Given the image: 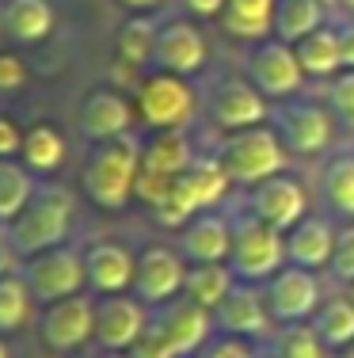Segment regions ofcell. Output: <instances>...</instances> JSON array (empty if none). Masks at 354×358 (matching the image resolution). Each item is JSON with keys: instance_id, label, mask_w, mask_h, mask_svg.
Wrapping results in <instances>:
<instances>
[{"instance_id": "36", "label": "cell", "mask_w": 354, "mask_h": 358, "mask_svg": "<svg viewBox=\"0 0 354 358\" xmlns=\"http://www.w3.org/2000/svg\"><path fill=\"white\" fill-rule=\"evenodd\" d=\"M327 107L339 118V126L354 130V69H343L339 76H332V84H327Z\"/></svg>"}, {"instance_id": "42", "label": "cell", "mask_w": 354, "mask_h": 358, "mask_svg": "<svg viewBox=\"0 0 354 358\" xmlns=\"http://www.w3.org/2000/svg\"><path fill=\"white\" fill-rule=\"evenodd\" d=\"M339 54H343V69H354V20L339 23Z\"/></svg>"}, {"instance_id": "4", "label": "cell", "mask_w": 354, "mask_h": 358, "mask_svg": "<svg viewBox=\"0 0 354 358\" xmlns=\"http://www.w3.org/2000/svg\"><path fill=\"white\" fill-rule=\"evenodd\" d=\"M229 187H233V179L225 172L221 160L217 157H195V164L172 183L168 199L153 210V217L168 229H183L195 214L214 210L217 202L229 194Z\"/></svg>"}, {"instance_id": "1", "label": "cell", "mask_w": 354, "mask_h": 358, "mask_svg": "<svg viewBox=\"0 0 354 358\" xmlns=\"http://www.w3.org/2000/svg\"><path fill=\"white\" fill-rule=\"evenodd\" d=\"M138 176H141V141H133L126 134L118 141L91 145L80 168V187L91 206L118 214L138 199Z\"/></svg>"}, {"instance_id": "33", "label": "cell", "mask_w": 354, "mask_h": 358, "mask_svg": "<svg viewBox=\"0 0 354 358\" xmlns=\"http://www.w3.org/2000/svg\"><path fill=\"white\" fill-rule=\"evenodd\" d=\"M320 191L339 217H354V152H339L327 160L324 176H320Z\"/></svg>"}, {"instance_id": "15", "label": "cell", "mask_w": 354, "mask_h": 358, "mask_svg": "<svg viewBox=\"0 0 354 358\" xmlns=\"http://www.w3.org/2000/svg\"><path fill=\"white\" fill-rule=\"evenodd\" d=\"M149 317H153V309L133 294L99 297L96 301V343H99V351L130 355V347L145 336Z\"/></svg>"}, {"instance_id": "31", "label": "cell", "mask_w": 354, "mask_h": 358, "mask_svg": "<svg viewBox=\"0 0 354 358\" xmlns=\"http://www.w3.org/2000/svg\"><path fill=\"white\" fill-rule=\"evenodd\" d=\"M20 160L31 168V172H38V176L57 172V168H61V160H65V138L50 122H35L27 134H23Z\"/></svg>"}, {"instance_id": "20", "label": "cell", "mask_w": 354, "mask_h": 358, "mask_svg": "<svg viewBox=\"0 0 354 358\" xmlns=\"http://www.w3.org/2000/svg\"><path fill=\"white\" fill-rule=\"evenodd\" d=\"M209 62V46L206 35L195 27L191 20H168L160 27L156 38V54H153V69L160 73H175V76H198Z\"/></svg>"}, {"instance_id": "38", "label": "cell", "mask_w": 354, "mask_h": 358, "mask_svg": "<svg viewBox=\"0 0 354 358\" xmlns=\"http://www.w3.org/2000/svg\"><path fill=\"white\" fill-rule=\"evenodd\" d=\"M198 358H259V351H256V343H248V339L221 336V331H217V336L198 351Z\"/></svg>"}, {"instance_id": "24", "label": "cell", "mask_w": 354, "mask_h": 358, "mask_svg": "<svg viewBox=\"0 0 354 358\" xmlns=\"http://www.w3.org/2000/svg\"><path fill=\"white\" fill-rule=\"evenodd\" d=\"M274 12H278V0H225L221 31L240 42L274 38Z\"/></svg>"}, {"instance_id": "12", "label": "cell", "mask_w": 354, "mask_h": 358, "mask_svg": "<svg viewBox=\"0 0 354 358\" xmlns=\"http://www.w3.org/2000/svg\"><path fill=\"white\" fill-rule=\"evenodd\" d=\"M263 297H267V309H271L278 328H286V324H309L313 313L324 305L316 271L293 267V263H286L274 278H267Z\"/></svg>"}, {"instance_id": "35", "label": "cell", "mask_w": 354, "mask_h": 358, "mask_svg": "<svg viewBox=\"0 0 354 358\" xmlns=\"http://www.w3.org/2000/svg\"><path fill=\"white\" fill-rule=\"evenodd\" d=\"M320 336L313 331V324H286L274 331V358H327Z\"/></svg>"}, {"instance_id": "6", "label": "cell", "mask_w": 354, "mask_h": 358, "mask_svg": "<svg viewBox=\"0 0 354 358\" xmlns=\"http://www.w3.org/2000/svg\"><path fill=\"white\" fill-rule=\"evenodd\" d=\"M133 107H138L141 122L153 126V134L156 130H187L198 115V92L191 88L187 76L153 69L149 76L138 80Z\"/></svg>"}, {"instance_id": "21", "label": "cell", "mask_w": 354, "mask_h": 358, "mask_svg": "<svg viewBox=\"0 0 354 358\" xmlns=\"http://www.w3.org/2000/svg\"><path fill=\"white\" fill-rule=\"evenodd\" d=\"M84 275H88V294L96 297L130 294L133 275H138V255L118 241H96L84 248Z\"/></svg>"}, {"instance_id": "5", "label": "cell", "mask_w": 354, "mask_h": 358, "mask_svg": "<svg viewBox=\"0 0 354 358\" xmlns=\"http://www.w3.org/2000/svg\"><path fill=\"white\" fill-rule=\"evenodd\" d=\"M286 157H290V149H286V141L278 138V130L271 122L229 134L221 152H217V160L225 164L229 179L240 187H256L263 179L286 172Z\"/></svg>"}, {"instance_id": "37", "label": "cell", "mask_w": 354, "mask_h": 358, "mask_svg": "<svg viewBox=\"0 0 354 358\" xmlns=\"http://www.w3.org/2000/svg\"><path fill=\"white\" fill-rule=\"evenodd\" d=\"M327 271H332L335 282L354 286V221L351 225H339V233H335V252H332Z\"/></svg>"}, {"instance_id": "43", "label": "cell", "mask_w": 354, "mask_h": 358, "mask_svg": "<svg viewBox=\"0 0 354 358\" xmlns=\"http://www.w3.org/2000/svg\"><path fill=\"white\" fill-rule=\"evenodd\" d=\"M191 15H202V20H214V15L225 12V0H183Z\"/></svg>"}, {"instance_id": "29", "label": "cell", "mask_w": 354, "mask_h": 358, "mask_svg": "<svg viewBox=\"0 0 354 358\" xmlns=\"http://www.w3.org/2000/svg\"><path fill=\"white\" fill-rule=\"evenodd\" d=\"M297 62L305 76H339L343 73V54H339V31L335 27H320L313 35H305L297 42Z\"/></svg>"}, {"instance_id": "22", "label": "cell", "mask_w": 354, "mask_h": 358, "mask_svg": "<svg viewBox=\"0 0 354 358\" xmlns=\"http://www.w3.org/2000/svg\"><path fill=\"white\" fill-rule=\"evenodd\" d=\"M179 252L187 263H229L233 252V217L206 210L179 229Z\"/></svg>"}, {"instance_id": "45", "label": "cell", "mask_w": 354, "mask_h": 358, "mask_svg": "<svg viewBox=\"0 0 354 358\" xmlns=\"http://www.w3.org/2000/svg\"><path fill=\"white\" fill-rule=\"evenodd\" d=\"M332 358H354V343H347V347H343V351H335Z\"/></svg>"}, {"instance_id": "25", "label": "cell", "mask_w": 354, "mask_h": 358, "mask_svg": "<svg viewBox=\"0 0 354 358\" xmlns=\"http://www.w3.org/2000/svg\"><path fill=\"white\" fill-rule=\"evenodd\" d=\"M236 289V275L229 263H187V278H183V297H191L206 313H217L221 301Z\"/></svg>"}, {"instance_id": "30", "label": "cell", "mask_w": 354, "mask_h": 358, "mask_svg": "<svg viewBox=\"0 0 354 358\" xmlns=\"http://www.w3.org/2000/svg\"><path fill=\"white\" fill-rule=\"evenodd\" d=\"M313 331L320 336V343L327 347V351H343L347 343H354V297H332V301H324L320 309L313 313Z\"/></svg>"}, {"instance_id": "34", "label": "cell", "mask_w": 354, "mask_h": 358, "mask_svg": "<svg viewBox=\"0 0 354 358\" xmlns=\"http://www.w3.org/2000/svg\"><path fill=\"white\" fill-rule=\"evenodd\" d=\"M35 294L23 282V275H4L0 278V336H12L31 320Z\"/></svg>"}, {"instance_id": "26", "label": "cell", "mask_w": 354, "mask_h": 358, "mask_svg": "<svg viewBox=\"0 0 354 358\" xmlns=\"http://www.w3.org/2000/svg\"><path fill=\"white\" fill-rule=\"evenodd\" d=\"M156 38H160V23L153 20V15L149 12H130L126 23L118 27V35H115V57L122 65H130V69L153 65Z\"/></svg>"}, {"instance_id": "32", "label": "cell", "mask_w": 354, "mask_h": 358, "mask_svg": "<svg viewBox=\"0 0 354 358\" xmlns=\"http://www.w3.org/2000/svg\"><path fill=\"white\" fill-rule=\"evenodd\" d=\"M31 172L23 160H0V225H12L20 217V210L31 202L38 179H31Z\"/></svg>"}, {"instance_id": "44", "label": "cell", "mask_w": 354, "mask_h": 358, "mask_svg": "<svg viewBox=\"0 0 354 358\" xmlns=\"http://www.w3.org/2000/svg\"><path fill=\"white\" fill-rule=\"evenodd\" d=\"M118 4H122L126 12H153L160 0H118Z\"/></svg>"}, {"instance_id": "13", "label": "cell", "mask_w": 354, "mask_h": 358, "mask_svg": "<svg viewBox=\"0 0 354 358\" xmlns=\"http://www.w3.org/2000/svg\"><path fill=\"white\" fill-rule=\"evenodd\" d=\"M271 118V99L248 80V76H225L209 92V122L225 134H240L263 126Z\"/></svg>"}, {"instance_id": "17", "label": "cell", "mask_w": 354, "mask_h": 358, "mask_svg": "<svg viewBox=\"0 0 354 358\" xmlns=\"http://www.w3.org/2000/svg\"><path fill=\"white\" fill-rule=\"evenodd\" d=\"M214 320L221 328V336H236V339H248V343H267L278 328L271 309H267L263 286H248V282H236V289L214 313Z\"/></svg>"}, {"instance_id": "48", "label": "cell", "mask_w": 354, "mask_h": 358, "mask_svg": "<svg viewBox=\"0 0 354 358\" xmlns=\"http://www.w3.org/2000/svg\"><path fill=\"white\" fill-rule=\"evenodd\" d=\"M343 8H351V12H354V0H343Z\"/></svg>"}, {"instance_id": "39", "label": "cell", "mask_w": 354, "mask_h": 358, "mask_svg": "<svg viewBox=\"0 0 354 358\" xmlns=\"http://www.w3.org/2000/svg\"><path fill=\"white\" fill-rule=\"evenodd\" d=\"M130 358H179V355H175V347L168 343V336L153 324V317H149L145 336H141L138 343L130 347Z\"/></svg>"}, {"instance_id": "3", "label": "cell", "mask_w": 354, "mask_h": 358, "mask_svg": "<svg viewBox=\"0 0 354 358\" xmlns=\"http://www.w3.org/2000/svg\"><path fill=\"white\" fill-rule=\"evenodd\" d=\"M286 233L267 221H259L251 210L233 214V252H229V267L236 275V282L248 286H263L267 278H274L286 267Z\"/></svg>"}, {"instance_id": "18", "label": "cell", "mask_w": 354, "mask_h": 358, "mask_svg": "<svg viewBox=\"0 0 354 358\" xmlns=\"http://www.w3.org/2000/svg\"><path fill=\"white\" fill-rule=\"evenodd\" d=\"M138 118V107L115 88H96L84 96V103L77 110V130L84 141L103 145V141H118L130 134V122Z\"/></svg>"}, {"instance_id": "7", "label": "cell", "mask_w": 354, "mask_h": 358, "mask_svg": "<svg viewBox=\"0 0 354 358\" xmlns=\"http://www.w3.org/2000/svg\"><path fill=\"white\" fill-rule=\"evenodd\" d=\"M195 145L187 130H156L153 138L141 145V176H138V202L156 210L168 199L172 183L195 164Z\"/></svg>"}, {"instance_id": "28", "label": "cell", "mask_w": 354, "mask_h": 358, "mask_svg": "<svg viewBox=\"0 0 354 358\" xmlns=\"http://www.w3.org/2000/svg\"><path fill=\"white\" fill-rule=\"evenodd\" d=\"M327 23V8L324 0H278L274 12V38L297 46L305 35H313Z\"/></svg>"}, {"instance_id": "8", "label": "cell", "mask_w": 354, "mask_h": 358, "mask_svg": "<svg viewBox=\"0 0 354 358\" xmlns=\"http://www.w3.org/2000/svg\"><path fill=\"white\" fill-rule=\"evenodd\" d=\"M20 275H23V282L31 286L35 301H42V305L61 301V297H73V294H84V289H88L84 252L69 248V244H57V248L27 255Z\"/></svg>"}, {"instance_id": "11", "label": "cell", "mask_w": 354, "mask_h": 358, "mask_svg": "<svg viewBox=\"0 0 354 358\" xmlns=\"http://www.w3.org/2000/svg\"><path fill=\"white\" fill-rule=\"evenodd\" d=\"M248 80L263 92L271 103H286L301 92V84L309 80L305 69L297 62V50L282 38H263L251 46L248 54Z\"/></svg>"}, {"instance_id": "40", "label": "cell", "mask_w": 354, "mask_h": 358, "mask_svg": "<svg viewBox=\"0 0 354 358\" xmlns=\"http://www.w3.org/2000/svg\"><path fill=\"white\" fill-rule=\"evenodd\" d=\"M27 84V65L20 54L12 50H0V92H20Z\"/></svg>"}, {"instance_id": "14", "label": "cell", "mask_w": 354, "mask_h": 358, "mask_svg": "<svg viewBox=\"0 0 354 358\" xmlns=\"http://www.w3.org/2000/svg\"><path fill=\"white\" fill-rule=\"evenodd\" d=\"M183 278H187V259L179 248L168 244H149L145 252H138V275H133V297L160 309V305L175 301L183 294Z\"/></svg>"}, {"instance_id": "2", "label": "cell", "mask_w": 354, "mask_h": 358, "mask_svg": "<svg viewBox=\"0 0 354 358\" xmlns=\"http://www.w3.org/2000/svg\"><path fill=\"white\" fill-rule=\"evenodd\" d=\"M73 214H77V202H73L69 187L42 179L35 187V194H31V202L20 210V217L12 225H4V236L27 259V255H38L46 248L65 244V236L73 229Z\"/></svg>"}, {"instance_id": "19", "label": "cell", "mask_w": 354, "mask_h": 358, "mask_svg": "<svg viewBox=\"0 0 354 358\" xmlns=\"http://www.w3.org/2000/svg\"><path fill=\"white\" fill-rule=\"evenodd\" d=\"M153 324L168 336V343L175 347V355H179V358L198 355L202 347L214 339V328H217L214 313H206L202 305H195L191 297H183V294L175 297V301L153 309Z\"/></svg>"}, {"instance_id": "23", "label": "cell", "mask_w": 354, "mask_h": 358, "mask_svg": "<svg viewBox=\"0 0 354 358\" xmlns=\"http://www.w3.org/2000/svg\"><path fill=\"white\" fill-rule=\"evenodd\" d=\"M335 233H339V229H335L324 214H305L290 233H286V259H290L293 267H309V271L327 267V263H332V252H335Z\"/></svg>"}, {"instance_id": "16", "label": "cell", "mask_w": 354, "mask_h": 358, "mask_svg": "<svg viewBox=\"0 0 354 358\" xmlns=\"http://www.w3.org/2000/svg\"><path fill=\"white\" fill-rule=\"evenodd\" d=\"M248 191H251V194H248V210H251L259 221L282 229V233H290V229L309 214L305 183H301L297 176H290V172H278V176H271V179H263V183L248 187Z\"/></svg>"}, {"instance_id": "27", "label": "cell", "mask_w": 354, "mask_h": 358, "mask_svg": "<svg viewBox=\"0 0 354 358\" xmlns=\"http://www.w3.org/2000/svg\"><path fill=\"white\" fill-rule=\"evenodd\" d=\"M57 12L50 0H8L4 4V27L15 42H46L54 35Z\"/></svg>"}, {"instance_id": "9", "label": "cell", "mask_w": 354, "mask_h": 358, "mask_svg": "<svg viewBox=\"0 0 354 358\" xmlns=\"http://www.w3.org/2000/svg\"><path fill=\"white\" fill-rule=\"evenodd\" d=\"M335 122L339 118L332 115V107L313 103V99L293 96L274 107V130L293 157H320V152H327L335 141Z\"/></svg>"}, {"instance_id": "10", "label": "cell", "mask_w": 354, "mask_h": 358, "mask_svg": "<svg viewBox=\"0 0 354 358\" xmlns=\"http://www.w3.org/2000/svg\"><path fill=\"white\" fill-rule=\"evenodd\" d=\"M38 339L54 355H73L80 347L96 343V297L73 294V297H61V301L42 305Z\"/></svg>"}, {"instance_id": "47", "label": "cell", "mask_w": 354, "mask_h": 358, "mask_svg": "<svg viewBox=\"0 0 354 358\" xmlns=\"http://www.w3.org/2000/svg\"><path fill=\"white\" fill-rule=\"evenodd\" d=\"M99 358H130V355H115V351H103Z\"/></svg>"}, {"instance_id": "41", "label": "cell", "mask_w": 354, "mask_h": 358, "mask_svg": "<svg viewBox=\"0 0 354 358\" xmlns=\"http://www.w3.org/2000/svg\"><path fill=\"white\" fill-rule=\"evenodd\" d=\"M23 134L20 122L8 115H0V160H20V149H23Z\"/></svg>"}, {"instance_id": "46", "label": "cell", "mask_w": 354, "mask_h": 358, "mask_svg": "<svg viewBox=\"0 0 354 358\" xmlns=\"http://www.w3.org/2000/svg\"><path fill=\"white\" fill-rule=\"evenodd\" d=\"M0 358H12V351H8V343H4V336H0Z\"/></svg>"}]
</instances>
